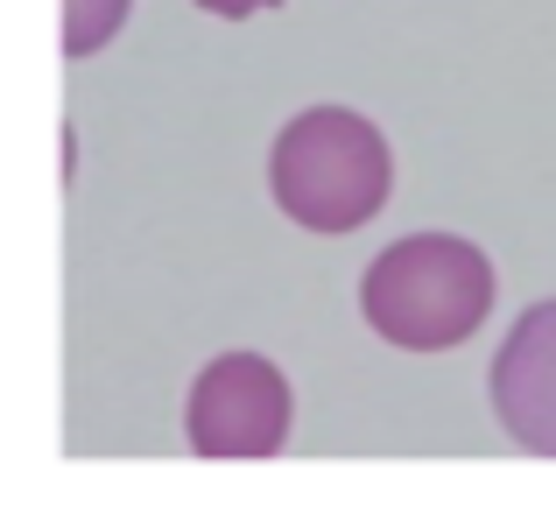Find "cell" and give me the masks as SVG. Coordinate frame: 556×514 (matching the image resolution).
I'll use <instances>...</instances> for the list:
<instances>
[{"label":"cell","instance_id":"6da1fadb","mask_svg":"<svg viewBox=\"0 0 556 514\" xmlns=\"http://www.w3.org/2000/svg\"><path fill=\"white\" fill-rule=\"evenodd\" d=\"M359 311L402 352H451L493 311V261L458 233L394 240L359 283Z\"/></svg>","mask_w":556,"mask_h":514},{"label":"cell","instance_id":"7a4b0ae2","mask_svg":"<svg viewBox=\"0 0 556 514\" xmlns=\"http://www.w3.org/2000/svg\"><path fill=\"white\" fill-rule=\"evenodd\" d=\"M268 184L282 218L311 233H359L394 190V155L380 127L353 106H311L282 127L268 155Z\"/></svg>","mask_w":556,"mask_h":514},{"label":"cell","instance_id":"3957f363","mask_svg":"<svg viewBox=\"0 0 556 514\" xmlns=\"http://www.w3.org/2000/svg\"><path fill=\"white\" fill-rule=\"evenodd\" d=\"M198 459H275L289 444V380L261 352H226L198 374L184 409Z\"/></svg>","mask_w":556,"mask_h":514},{"label":"cell","instance_id":"277c9868","mask_svg":"<svg viewBox=\"0 0 556 514\" xmlns=\"http://www.w3.org/2000/svg\"><path fill=\"white\" fill-rule=\"evenodd\" d=\"M493 416L535 459H556V303L521 311L493 360Z\"/></svg>","mask_w":556,"mask_h":514},{"label":"cell","instance_id":"5b68a950","mask_svg":"<svg viewBox=\"0 0 556 514\" xmlns=\"http://www.w3.org/2000/svg\"><path fill=\"white\" fill-rule=\"evenodd\" d=\"M127 8L135 0H64V57H92L99 42H113Z\"/></svg>","mask_w":556,"mask_h":514},{"label":"cell","instance_id":"8992f818","mask_svg":"<svg viewBox=\"0 0 556 514\" xmlns=\"http://www.w3.org/2000/svg\"><path fill=\"white\" fill-rule=\"evenodd\" d=\"M204 14H226V22H240V14H261V8H275V0H198Z\"/></svg>","mask_w":556,"mask_h":514}]
</instances>
